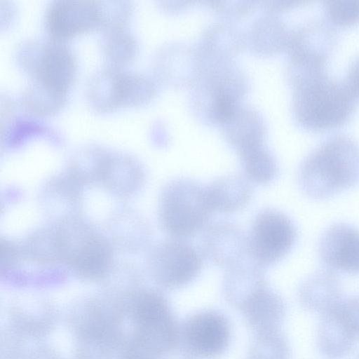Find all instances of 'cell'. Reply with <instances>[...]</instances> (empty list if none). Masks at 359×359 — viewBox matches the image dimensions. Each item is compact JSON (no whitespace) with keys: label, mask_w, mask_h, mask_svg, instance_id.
<instances>
[{"label":"cell","mask_w":359,"mask_h":359,"mask_svg":"<svg viewBox=\"0 0 359 359\" xmlns=\"http://www.w3.org/2000/svg\"><path fill=\"white\" fill-rule=\"evenodd\" d=\"M299 182L304 194L324 200L359 182V144L342 134L332 136L304 160Z\"/></svg>","instance_id":"1"},{"label":"cell","mask_w":359,"mask_h":359,"mask_svg":"<svg viewBox=\"0 0 359 359\" xmlns=\"http://www.w3.org/2000/svg\"><path fill=\"white\" fill-rule=\"evenodd\" d=\"M267 287L263 268L250 257L226 269L223 276L225 299L241 311L259 292Z\"/></svg>","instance_id":"13"},{"label":"cell","mask_w":359,"mask_h":359,"mask_svg":"<svg viewBox=\"0 0 359 359\" xmlns=\"http://www.w3.org/2000/svg\"><path fill=\"white\" fill-rule=\"evenodd\" d=\"M230 339L227 319L214 310L196 313L180 326L181 343L194 358H217L225 352Z\"/></svg>","instance_id":"9"},{"label":"cell","mask_w":359,"mask_h":359,"mask_svg":"<svg viewBox=\"0 0 359 359\" xmlns=\"http://www.w3.org/2000/svg\"><path fill=\"white\" fill-rule=\"evenodd\" d=\"M149 266L158 284L165 288L177 289L198 276L203 259L201 254L187 240L170 238L153 248Z\"/></svg>","instance_id":"7"},{"label":"cell","mask_w":359,"mask_h":359,"mask_svg":"<svg viewBox=\"0 0 359 359\" xmlns=\"http://www.w3.org/2000/svg\"><path fill=\"white\" fill-rule=\"evenodd\" d=\"M289 357L288 343L277 330L256 334L248 359H289Z\"/></svg>","instance_id":"23"},{"label":"cell","mask_w":359,"mask_h":359,"mask_svg":"<svg viewBox=\"0 0 359 359\" xmlns=\"http://www.w3.org/2000/svg\"><path fill=\"white\" fill-rule=\"evenodd\" d=\"M135 320L139 339L148 351L163 355L180 344V326L162 294L142 293L136 304Z\"/></svg>","instance_id":"5"},{"label":"cell","mask_w":359,"mask_h":359,"mask_svg":"<svg viewBox=\"0 0 359 359\" xmlns=\"http://www.w3.org/2000/svg\"><path fill=\"white\" fill-rule=\"evenodd\" d=\"M203 233L201 254L212 264L226 270L249 257L248 236L237 224L217 222Z\"/></svg>","instance_id":"11"},{"label":"cell","mask_w":359,"mask_h":359,"mask_svg":"<svg viewBox=\"0 0 359 359\" xmlns=\"http://www.w3.org/2000/svg\"><path fill=\"white\" fill-rule=\"evenodd\" d=\"M248 238V256L261 267L273 265L292 248L297 238L293 222L273 209L259 212Z\"/></svg>","instance_id":"6"},{"label":"cell","mask_w":359,"mask_h":359,"mask_svg":"<svg viewBox=\"0 0 359 359\" xmlns=\"http://www.w3.org/2000/svg\"><path fill=\"white\" fill-rule=\"evenodd\" d=\"M78 244L69 259L76 271L86 278L104 273L111 260L107 243L100 237L90 234L82 238Z\"/></svg>","instance_id":"17"},{"label":"cell","mask_w":359,"mask_h":359,"mask_svg":"<svg viewBox=\"0 0 359 359\" xmlns=\"http://www.w3.org/2000/svg\"><path fill=\"white\" fill-rule=\"evenodd\" d=\"M120 71V68L108 66L97 72L90 79L88 98L96 111L107 113L120 107L118 95Z\"/></svg>","instance_id":"18"},{"label":"cell","mask_w":359,"mask_h":359,"mask_svg":"<svg viewBox=\"0 0 359 359\" xmlns=\"http://www.w3.org/2000/svg\"><path fill=\"white\" fill-rule=\"evenodd\" d=\"M341 285L334 271L320 270L307 278L299 290V299L309 310L325 313L341 299Z\"/></svg>","instance_id":"16"},{"label":"cell","mask_w":359,"mask_h":359,"mask_svg":"<svg viewBox=\"0 0 359 359\" xmlns=\"http://www.w3.org/2000/svg\"><path fill=\"white\" fill-rule=\"evenodd\" d=\"M359 341V296L340 299L322 314L318 347L327 359H342Z\"/></svg>","instance_id":"8"},{"label":"cell","mask_w":359,"mask_h":359,"mask_svg":"<svg viewBox=\"0 0 359 359\" xmlns=\"http://www.w3.org/2000/svg\"><path fill=\"white\" fill-rule=\"evenodd\" d=\"M20 66L34 81L63 95L73 83L76 67L71 49L62 41L53 39L30 42L22 55Z\"/></svg>","instance_id":"4"},{"label":"cell","mask_w":359,"mask_h":359,"mask_svg":"<svg viewBox=\"0 0 359 359\" xmlns=\"http://www.w3.org/2000/svg\"><path fill=\"white\" fill-rule=\"evenodd\" d=\"M244 177L252 183L266 184L277 175V164L266 151L257 147L241 152Z\"/></svg>","instance_id":"21"},{"label":"cell","mask_w":359,"mask_h":359,"mask_svg":"<svg viewBox=\"0 0 359 359\" xmlns=\"http://www.w3.org/2000/svg\"><path fill=\"white\" fill-rule=\"evenodd\" d=\"M319 253L326 269L359 275V229L344 223L332 225L320 238Z\"/></svg>","instance_id":"12"},{"label":"cell","mask_w":359,"mask_h":359,"mask_svg":"<svg viewBox=\"0 0 359 359\" xmlns=\"http://www.w3.org/2000/svg\"><path fill=\"white\" fill-rule=\"evenodd\" d=\"M67 95L53 92L36 81L23 92L22 102L25 109L36 116H50L59 111L65 105Z\"/></svg>","instance_id":"19"},{"label":"cell","mask_w":359,"mask_h":359,"mask_svg":"<svg viewBox=\"0 0 359 359\" xmlns=\"http://www.w3.org/2000/svg\"><path fill=\"white\" fill-rule=\"evenodd\" d=\"M136 359H144V358H136Z\"/></svg>","instance_id":"28"},{"label":"cell","mask_w":359,"mask_h":359,"mask_svg":"<svg viewBox=\"0 0 359 359\" xmlns=\"http://www.w3.org/2000/svg\"><path fill=\"white\" fill-rule=\"evenodd\" d=\"M100 23L98 1H53L44 15L46 31L51 39L60 41L100 28Z\"/></svg>","instance_id":"10"},{"label":"cell","mask_w":359,"mask_h":359,"mask_svg":"<svg viewBox=\"0 0 359 359\" xmlns=\"http://www.w3.org/2000/svg\"><path fill=\"white\" fill-rule=\"evenodd\" d=\"M295 86V116L304 128L311 131L334 129L351 118L356 97L346 82L324 74Z\"/></svg>","instance_id":"2"},{"label":"cell","mask_w":359,"mask_h":359,"mask_svg":"<svg viewBox=\"0 0 359 359\" xmlns=\"http://www.w3.org/2000/svg\"><path fill=\"white\" fill-rule=\"evenodd\" d=\"M241 311L246 325L259 334L279 330L285 307L283 299L268 286L250 299Z\"/></svg>","instance_id":"14"},{"label":"cell","mask_w":359,"mask_h":359,"mask_svg":"<svg viewBox=\"0 0 359 359\" xmlns=\"http://www.w3.org/2000/svg\"><path fill=\"white\" fill-rule=\"evenodd\" d=\"M159 221L170 238L187 240L203 232L212 211L205 187L189 178L165 184L159 203Z\"/></svg>","instance_id":"3"},{"label":"cell","mask_w":359,"mask_h":359,"mask_svg":"<svg viewBox=\"0 0 359 359\" xmlns=\"http://www.w3.org/2000/svg\"><path fill=\"white\" fill-rule=\"evenodd\" d=\"M209 205L213 212L233 213L250 203L253 191L250 182L240 175H226L205 187Z\"/></svg>","instance_id":"15"},{"label":"cell","mask_w":359,"mask_h":359,"mask_svg":"<svg viewBox=\"0 0 359 359\" xmlns=\"http://www.w3.org/2000/svg\"><path fill=\"white\" fill-rule=\"evenodd\" d=\"M120 107L137 106L147 101L152 94V87L143 76L120 71L118 78Z\"/></svg>","instance_id":"22"},{"label":"cell","mask_w":359,"mask_h":359,"mask_svg":"<svg viewBox=\"0 0 359 359\" xmlns=\"http://www.w3.org/2000/svg\"><path fill=\"white\" fill-rule=\"evenodd\" d=\"M101 46L109 66L118 68L132 60L137 51L136 41L124 28L105 32Z\"/></svg>","instance_id":"20"},{"label":"cell","mask_w":359,"mask_h":359,"mask_svg":"<svg viewBox=\"0 0 359 359\" xmlns=\"http://www.w3.org/2000/svg\"><path fill=\"white\" fill-rule=\"evenodd\" d=\"M346 83L354 95L359 97V57L349 67Z\"/></svg>","instance_id":"27"},{"label":"cell","mask_w":359,"mask_h":359,"mask_svg":"<svg viewBox=\"0 0 359 359\" xmlns=\"http://www.w3.org/2000/svg\"><path fill=\"white\" fill-rule=\"evenodd\" d=\"M101 23L104 32L123 29L130 20L132 6L127 1H98Z\"/></svg>","instance_id":"25"},{"label":"cell","mask_w":359,"mask_h":359,"mask_svg":"<svg viewBox=\"0 0 359 359\" xmlns=\"http://www.w3.org/2000/svg\"><path fill=\"white\" fill-rule=\"evenodd\" d=\"M325 15L329 23L338 27H347L359 22V1H326L323 3Z\"/></svg>","instance_id":"24"},{"label":"cell","mask_w":359,"mask_h":359,"mask_svg":"<svg viewBox=\"0 0 359 359\" xmlns=\"http://www.w3.org/2000/svg\"><path fill=\"white\" fill-rule=\"evenodd\" d=\"M6 140L12 144H18L29 136L41 134L46 128L39 122L28 118L13 121L5 130Z\"/></svg>","instance_id":"26"}]
</instances>
